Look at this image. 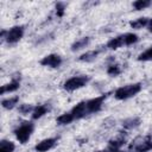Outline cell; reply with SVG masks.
Segmentation results:
<instances>
[{
  "label": "cell",
  "mask_w": 152,
  "mask_h": 152,
  "mask_svg": "<svg viewBox=\"0 0 152 152\" xmlns=\"http://www.w3.org/2000/svg\"><path fill=\"white\" fill-rule=\"evenodd\" d=\"M142 86L141 83H132V84H126L124 87H120L118 88L115 91H114V97L116 100H127V99H131L133 96H135L138 93H140Z\"/></svg>",
  "instance_id": "cell-1"
},
{
  "label": "cell",
  "mask_w": 152,
  "mask_h": 152,
  "mask_svg": "<svg viewBox=\"0 0 152 152\" xmlns=\"http://www.w3.org/2000/svg\"><path fill=\"white\" fill-rule=\"evenodd\" d=\"M33 129H34V125L31 121H24L14 129V135L20 144H26L30 140Z\"/></svg>",
  "instance_id": "cell-2"
},
{
  "label": "cell",
  "mask_w": 152,
  "mask_h": 152,
  "mask_svg": "<svg viewBox=\"0 0 152 152\" xmlns=\"http://www.w3.org/2000/svg\"><path fill=\"white\" fill-rule=\"evenodd\" d=\"M90 81V77L87 75H80V76H72L69 80H66L63 84V88L66 91H74L77 90L80 88H83L84 86L88 84V82Z\"/></svg>",
  "instance_id": "cell-3"
},
{
  "label": "cell",
  "mask_w": 152,
  "mask_h": 152,
  "mask_svg": "<svg viewBox=\"0 0 152 152\" xmlns=\"http://www.w3.org/2000/svg\"><path fill=\"white\" fill-rule=\"evenodd\" d=\"M24 31H25L24 26H21V25H15V26L11 27L8 31H2V32H1V36H2V38H4L8 44H15V43H18V42L23 38Z\"/></svg>",
  "instance_id": "cell-4"
},
{
  "label": "cell",
  "mask_w": 152,
  "mask_h": 152,
  "mask_svg": "<svg viewBox=\"0 0 152 152\" xmlns=\"http://www.w3.org/2000/svg\"><path fill=\"white\" fill-rule=\"evenodd\" d=\"M108 96V93L103 94V95H100V96H96L94 99H90L88 101H86V112H87V115L88 114H91V113H97L101 110L102 106H103V102L104 100L107 99Z\"/></svg>",
  "instance_id": "cell-5"
},
{
  "label": "cell",
  "mask_w": 152,
  "mask_h": 152,
  "mask_svg": "<svg viewBox=\"0 0 152 152\" xmlns=\"http://www.w3.org/2000/svg\"><path fill=\"white\" fill-rule=\"evenodd\" d=\"M129 150L132 152H148L152 150V138L150 135L144 138H138L131 146Z\"/></svg>",
  "instance_id": "cell-6"
},
{
  "label": "cell",
  "mask_w": 152,
  "mask_h": 152,
  "mask_svg": "<svg viewBox=\"0 0 152 152\" xmlns=\"http://www.w3.org/2000/svg\"><path fill=\"white\" fill-rule=\"evenodd\" d=\"M62 57L57 53H50V55H46L45 57H43L40 59V64L43 66H49V68H58L61 66L62 64Z\"/></svg>",
  "instance_id": "cell-7"
},
{
  "label": "cell",
  "mask_w": 152,
  "mask_h": 152,
  "mask_svg": "<svg viewBox=\"0 0 152 152\" xmlns=\"http://www.w3.org/2000/svg\"><path fill=\"white\" fill-rule=\"evenodd\" d=\"M56 144H57V138H46V139L39 141V142L34 146V150H36L37 152H48V151L51 150Z\"/></svg>",
  "instance_id": "cell-8"
},
{
  "label": "cell",
  "mask_w": 152,
  "mask_h": 152,
  "mask_svg": "<svg viewBox=\"0 0 152 152\" xmlns=\"http://www.w3.org/2000/svg\"><path fill=\"white\" fill-rule=\"evenodd\" d=\"M70 113L72 114V116H74L75 120L84 118L87 115V112H86V101L78 102L75 107H72V109L70 110Z\"/></svg>",
  "instance_id": "cell-9"
},
{
  "label": "cell",
  "mask_w": 152,
  "mask_h": 152,
  "mask_svg": "<svg viewBox=\"0 0 152 152\" xmlns=\"http://www.w3.org/2000/svg\"><path fill=\"white\" fill-rule=\"evenodd\" d=\"M19 87H20V78H13L11 82H8V83H6L1 87L0 94L4 95L6 93H13V91L18 90Z\"/></svg>",
  "instance_id": "cell-10"
},
{
  "label": "cell",
  "mask_w": 152,
  "mask_h": 152,
  "mask_svg": "<svg viewBox=\"0 0 152 152\" xmlns=\"http://www.w3.org/2000/svg\"><path fill=\"white\" fill-rule=\"evenodd\" d=\"M125 45V42H124V34H120V36H116L114 38H112L110 40H108L106 48L109 49V50H116L121 46Z\"/></svg>",
  "instance_id": "cell-11"
},
{
  "label": "cell",
  "mask_w": 152,
  "mask_h": 152,
  "mask_svg": "<svg viewBox=\"0 0 152 152\" xmlns=\"http://www.w3.org/2000/svg\"><path fill=\"white\" fill-rule=\"evenodd\" d=\"M100 52H101V50H90V51H87V52L82 53L78 57V61L80 62H93V61L96 59V57L99 56Z\"/></svg>",
  "instance_id": "cell-12"
},
{
  "label": "cell",
  "mask_w": 152,
  "mask_h": 152,
  "mask_svg": "<svg viewBox=\"0 0 152 152\" xmlns=\"http://www.w3.org/2000/svg\"><path fill=\"white\" fill-rule=\"evenodd\" d=\"M148 21H150L148 18L141 17V18H138V19H135V20H132V21L129 23V26H131L132 28L140 30V28H142V27H147Z\"/></svg>",
  "instance_id": "cell-13"
},
{
  "label": "cell",
  "mask_w": 152,
  "mask_h": 152,
  "mask_svg": "<svg viewBox=\"0 0 152 152\" xmlns=\"http://www.w3.org/2000/svg\"><path fill=\"white\" fill-rule=\"evenodd\" d=\"M126 142V139L124 137H119V138H114V139H110L109 142H108V148L110 151L113 150H120Z\"/></svg>",
  "instance_id": "cell-14"
},
{
  "label": "cell",
  "mask_w": 152,
  "mask_h": 152,
  "mask_svg": "<svg viewBox=\"0 0 152 152\" xmlns=\"http://www.w3.org/2000/svg\"><path fill=\"white\" fill-rule=\"evenodd\" d=\"M48 112H49L48 104H39V106L34 107V110L32 112V119H33V120L40 119V118H42L43 115H45Z\"/></svg>",
  "instance_id": "cell-15"
},
{
  "label": "cell",
  "mask_w": 152,
  "mask_h": 152,
  "mask_svg": "<svg viewBox=\"0 0 152 152\" xmlns=\"http://www.w3.org/2000/svg\"><path fill=\"white\" fill-rule=\"evenodd\" d=\"M90 42V38L89 37H83V38H80L77 39L76 42H74L71 44V51H78L83 48H86Z\"/></svg>",
  "instance_id": "cell-16"
},
{
  "label": "cell",
  "mask_w": 152,
  "mask_h": 152,
  "mask_svg": "<svg viewBox=\"0 0 152 152\" xmlns=\"http://www.w3.org/2000/svg\"><path fill=\"white\" fill-rule=\"evenodd\" d=\"M75 119H74V116H72V114L69 112V113H63V114H61L57 119H56V122L58 124V125H61V126H64V125H69L70 122H72Z\"/></svg>",
  "instance_id": "cell-17"
},
{
  "label": "cell",
  "mask_w": 152,
  "mask_h": 152,
  "mask_svg": "<svg viewBox=\"0 0 152 152\" xmlns=\"http://www.w3.org/2000/svg\"><path fill=\"white\" fill-rule=\"evenodd\" d=\"M140 125V119L134 116V118H128L126 120L122 121V127L126 128V129H132V128H135Z\"/></svg>",
  "instance_id": "cell-18"
},
{
  "label": "cell",
  "mask_w": 152,
  "mask_h": 152,
  "mask_svg": "<svg viewBox=\"0 0 152 152\" xmlns=\"http://www.w3.org/2000/svg\"><path fill=\"white\" fill-rule=\"evenodd\" d=\"M18 102H19V96H12V97L2 100L1 101V106L5 109H12L15 104H18Z\"/></svg>",
  "instance_id": "cell-19"
},
{
  "label": "cell",
  "mask_w": 152,
  "mask_h": 152,
  "mask_svg": "<svg viewBox=\"0 0 152 152\" xmlns=\"http://www.w3.org/2000/svg\"><path fill=\"white\" fill-rule=\"evenodd\" d=\"M14 148H15L14 142L5 139L0 141V152H13Z\"/></svg>",
  "instance_id": "cell-20"
},
{
  "label": "cell",
  "mask_w": 152,
  "mask_h": 152,
  "mask_svg": "<svg viewBox=\"0 0 152 152\" xmlns=\"http://www.w3.org/2000/svg\"><path fill=\"white\" fill-rule=\"evenodd\" d=\"M151 5H152V1H150V0H137L133 2V7L135 11L145 10V8L150 7Z\"/></svg>",
  "instance_id": "cell-21"
},
{
  "label": "cell",
  "mask_w": 152,
  "mask_h": 152,
  "mask_svg": "<svg viewBox=\"0 0 152 152\" xmlns=\"http://www.w3.org/2000/svg\"><path fill=\"white\" fill-rule=\"evenodd\" d=\"M138 40H139L138 34H135V33H133V32H128V33H125V34H124L125 45H132V44L137 43Z\"/></svg>",
  "instance_id": "cell-22"
},
{
  "label": "cell",
  "mask_w": 152,
  "mask_h": 152,
  "mask_svg": "<svg viewBox=\"0 0 152 152\" xmlns=\"http://www.w3.org/2000/svg\"><path fill=\"white\" fill-rule=\"evenodd\" d=\"M138 61H141V62H150V61H152V46H150L147 50L141 52L138 56Z\"/></svg>",
  "instance_id": "cell-23"
},
{
  "label": "cell",
  "mask_w": 152,
  "mask_h": 152,
  "mask_svg": "<svg viewBox=\"0 0 152 152\" xmlns=\"http://www.w3.org/2000/svg\"><path fill=\"white\" fill-rule=\"evenodd\" d=\"M107 74H108L109 76L115 77V76H118V75L121 74V66H120L119 64H110V65L107 68Z\"/></svg>",
  "instance_id": "cell-24"
},
{
  "label": "cell",
  "mask_w": 152,
  "mask_h": 152,
  "mask_svg": "<svg viewBox=\"0 0 152 152\" xmlns=\"http://www.w3.org/2000/svg\"><path fill=\"white\" fill-rule=\"evenodd\" d=\"M18 109H19V112H20L21 114H28V113H31V112L34 110V107H33L32 104L24 103V104H20Z\"/></svg>",
  "instance_id": "cell-25"
},
{
  "label": "cell",
  "mask_w": 152,
  "mask_h": 152,
  "mask_svg": "<svg viewBox=\"0 0 152 152\" xmlns=\"http://www.w3.org/2000/svg\"><path fill=\"white\" fill-rule=\"evenodd\" d=\"M65 4L64 2H57L56 4V6H55V8H56V14H57V17H63V14H64V12H65Z\"/></svg>",
  "instance_id": "cell-26"
},
{
  "label": "cell",
  "mask_w": 152,
  "mask_h": 152,
  "mask_svg": "<svg viewBox=\"0 0 152 152\" xmlns=\"http://www.w3.org/2000/svg\"><path fill=\"white\" fill-rule=\"evenodd\" d=\"M147 30L152 33V19H150V21H148V25H147Z\"/></svg>",
  "instance_id": "cell-27"
},
{
  "label": "cell",
  "mask_w": 152,
  "mask_h": 152,
  "mask_svg": "<svg viewBox=\"0 0 152 152\" xmlns=\"http://www.w3.org/2000/svg\"><path fill=\"white\" fill-rule=\"evenodd\" d=\"M108 152H124V151H121V150H113V151H108Z\"/></svg>",
  "instance_id": "cell-28"
},
{
  "label": "cell",
  "mask_w": 152,
  "mask_h": 152,
  "mask_svg": "<svg viewBox=\"0 0 152 152\" xmlns=\"http://www.w3.org/2000/svg\"><path fill=\"white\" fill-rule=\"evenodd\" d=\"M95 152H108V151H95Z\"/></svg>",
  "instance_id": "cell-29"
}]
</instances>
